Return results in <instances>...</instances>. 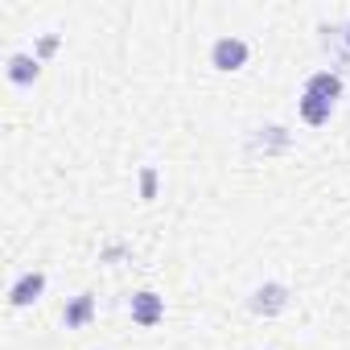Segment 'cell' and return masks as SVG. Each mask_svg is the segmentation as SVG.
<instances>
[{
  "mask_svg": "<svg viewBox=\"0 0 350 350\" xmlns=\"http://www.w3.org/2000/svg\"><path fill=\"white\" fill-rule=\"evenodd\" d=\"M247 58H252V46H247L239 33H223V38H215V46H211V66H215L219 75L243 70Z\"/></svg>",
  "mask_w": 350,
  "mask_h": 350,
  "instance_id": "6da1fadb",
  "label": "cell"
},
{
  "mask_svg": "<svg viewBox=\"0 0 350 350\" xmlns=\"http://www.w3.org/2000/svg\"><path fill=\"white\" fill-rule=\"evenodd\" d=\"M128 317H132V325H140V329L161 325V321H165V297L152 293V288L132 293V297H128Z\"/></svg>",
  "mask_w": 350,
  "mask_h": 350,
  "instance_id": "7a4b0ae2",
  "label": "cell"
},
{
  "mask_svg": "<svg viewBox=\"0 0 350 350\" xmlns=\"http://www.w3.org/2000/svg\"><path fill=\"white\" fill-rule=\"evenodd\" d=\"M247 309L260 313V317H276V313H284V309H288V284H280V280H264L260 288H252Z\"/></svg>",
  "mask_w": 350,
  "mask_h": 350,
  "instance_id": "3957f363",
  "label": "cell"
},
{
  "mask_svg": "<svg viewBox=\"0 0 350 350\" xmlns=\"http://www.w3.org/2000/svg\"><path fill=\"white\" fill-rule=\"evenodd\" d=\"M46 297V272L42 268H29V272H21L13 284H9V305L13 309H29V305H38Z\"/></svg>",
  "mask_w": 350,
  "mask_h": 350,
  "instance_id": "277c9868",
  "label": "cell"
},
{
  "mask_svg": "<svg viewBox=\"0 0 350 350\" xmlns=\"http://www.w3.org/2000/svg\"><path fill=\"white\" fill-rule=\"evenodd\" d=\"M301 95H317V99H329V103H338V99H342V75H338L334 66H321V70L305 75V83H301Z\"/></svg>",
  "mask_w": 350,
  "mask_h": 350,
  "instance_id": "5b68a950",
  "label": "cell"
},
{
  "mask_svg": "<svg viewBox=\"0 0 350 350\" xmlns=\"http://www.w3.org/2000/svg\"><path fill=\"white\" fill-rule=\"evenodd\" d=\"M5 79L13 83V87H33L38 79H42V62L33 58V54H9V62H5Z\"/></svg>",
  "mask_w": 350,
  "mask_h": 350,
  "instance_id": "8992f818",
  "label": "cell"
},
{
  "mask_svg": "<svg viewBox=\"0 0 350 350\" xmlns=\"http://www.w3.org/2000/svg\"><path fill=\"white\" fill-rule=\"evenodd\" d=\"M95 321V293H75L66 305H62V325L66 329H83Z\"/></svg>",
  "mask_w": 350,
  "mask_h": 350,
  "instance_id": "52a82bcc",
  "label": "cell"
},
{
  "mask_svg": "<svg viewBox=\"0 0 350 350\" xmlns=\"http://www.w3.org/2000/svg\"><path fill=\"white\" fill-rule=\"evenodd\" d=\"M334 107H338V103H329V99H317V95H301V99H297V116H301L309 128H321V124H329Z\"/></svg>",
  "mask_w": 350,
  "mask_h": 350,
  "instance_id": "ba28073f",
  "label": "cell"
},
{
  "mask_svg": "<svg viewBox=\"0 0 350 350\" xmlns=\"http://www.w3.org/2000/svg\"><path fill=\"white\" fill-rule=\"evenodd\" d=\"M157 186H161L157 165H140V169H136V190H140V202H152V198H157Z\"/></svg>",
  "mask_w": 350,
  "mask_h": 350,
  "instance_id": "9c48e42d",
  "label": "cell"
},
{
  "mask_svg": "<svg viewBox=\"0 0 350 350\" xmlns=\"http://www.w3.org/2000/svg\"><path fill=\"white\" fill-rule=\"evenodd\" d=\"M58 46H62V38H58V33H42V38L33 42V50H29V54H33L38 62H50V58L58 54Z\"/></svg>",
  "mask_w": 350,
  "mask_h": 350,
  "instance_id": "30bf717a",
  "label": "cell"
},
{
  "mask_svg": "<svg viewBox=\"0 0 350 350\" xmlns=\"http://www.w3.org/2000/svg\"><path fill=\"white\" fill-rule=\"evenodd\" d=\"M342 42H346V50H350V21L342 25Z\"/></svg>",
  "mask_w": 350,
  "mask_h": 350,
  "instance_id": "8fae6325",
  "label": "cell"
}]
</instances>
